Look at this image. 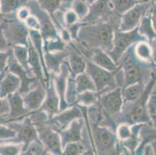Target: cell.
<instances>
[{
    "instance_id": "1",
    "label": "cell",
    "mask_w": 156,
    "mask_h": 155,
    "mask_svg": "<svg viewBox=\"0 0 156 155\" xmlns=\"http://www.w3.org/2000/svg\"><path fill=\"white\" fill-rule=\"evenodd\" d=\"M121 16L116 15L109 21L85 23L81 26L76 42L89 50L100 48L110 53L113 48V37L119 29Z\"/></svg>"
},
{
    "instance_id": "2",
    "label": "cell",
    "mask_w": 156,
    "mask_h": 155,
    "mask_svg": "<svg viewBox=\"0 0 156 155\" xmlns=\"http://www.w3.org/2000/svg\"><path fill=\"white\" fill-rule=\"evenodd\" d=\"M134 44L126 51L118 63L124 77L123 88L136 83L147 85L156 68L154 63L143 62L139 59L134 54Z\"/></svg>"
},
{
    "instance_id": "3",
    "label": "cell",
    "mask_w": 156,
    "mask_h": 155,
    "mask_svg": "<svg viewBox=\"0 0 156 155\" xmlns=\"http://www.w3.org/2000/svg\"><path fill=\"white\" fill-rule=\"evenodd\" d=\"M156 85V68L153 72L150 82L146 85L144 92L140 97L133 102H124L121 114L117 121L118 126L120 123H126L133 125L136 123H148L151 124V119L147 114V102L150 94Z\"/></svg>"
},
{
    "instance_id": "4",
    "label": "cell",
    "mask_w": 156,
    "mask_h": 155,
    "mask_svg": "<svg viewBox=\"0 0 156 155\" xmlns=\"http://www.w3.org/2000/svg\"><path fill=\"white\" fill-rule=\"evenodd\" d=\"M95 154H123L116 131L98 123H89Z\"/></svg>"
},
{
    "instance_id": "5",
    "label": "cell",
    "mask_w": 156,
    "mask_h": 155,
    "mask_svg": "<svg viewBox=\"0 0 156 155\" xmlns=\"http://www.w3.org/2000/svg\"><path fill=\"white\" fill-rule=\"evenodd\" d=\"M1 33L12 47L29 45L30 30L24 22L18 19L16 12L1 15Z\"/></svg>"
},
{
    "instance_id": "6",
    "label": "cell",
    "mask_w": 156,
    "mask_h": 155,
    "mask_svg": "<svg viewBox=\"0 0 156 155\" xmlns=\"http://www.w3.org/2000/svg\"><path fill=\"white\" fill-rule=\"evenodd\" d=\"M29 6L33 14H34L39 19L41 33L44 41V45L52 41L61 40L60 34L56 25L54 23L51 16L46 10H44L37 0H28L26 3Z\"/></svg>"
},
{
    "instance_id": "7",
    "label": "cell",
    "mask_w": 156,
    "mask_h": 155,
    "mask_svg": "<svg viewBox=\"0 0 156 155\" xmlns=\"http://www.w3.org/2000/svg\"><path fill=\"white\" fill-rule=\"evenodd\" d=\"M147 41L144 37L140 34L138 27L130 31H121L119 29L116 30L113 37V48L109 55L118 65L120 60L126 51L137 42Z\"/></svg>"
},
{
    "instance_id": "8",
    "label": "cell",
    "mask_w": 156,
    "mask_h": 155,
    "mask_svg": "<svg viewBox=\"0 0 156 155\" xmlns=\"http://www.w3.org/2000/svg\"><path fill=\"white\" fill-rule=\"evenodd\" d=\"M86 72L94 82L97 91H110L119 87L116 80L115 72H110L93 63L86 58Z\"/></svg>"
},
{
    "instance_id": "9",
    "label": "cell",
    "mask_w": 156,
    "mask_h": 155,
    "mask_svg": "<svg viewBox=\"0 0 156 155\" xmlns=\"http://www.w3.org/2000/svg\"><path fill=\"white\" fill-rule=\"evenodd\" d=\"M37 129L39 139L44 145L49 154L62 155L63 147L60 133L55 131L48 121L35 125Z\"/></svg>"
},
{
    "instance_id": "10",
    "label": "cell",
    "mask_w": 156,
    "mask_h": 155,
    "mask_svg": "<svg viewBox=\"0 0 156 155\" xmlns=\"http://www.w3.org/2000/svg\"><path fill=\"white\" fill-rule=\"evenodd\" d=\"M5 125L11 126L15 129L17 132V137L12 141L15 143H21L23 145V153L27 149L29 145L34 140H39V134H38L37 129L36 126L28 116L21 121L11 122V123H5ZM23 154V153H22Z\"/></svg>"
},
{
    "instance_id": "11",
    "label": "cell",
    "mask_w": 156,
    "mask_h": 155,
    "mask_svg": "<svg viewBox=\"0 0 156 155\" xmlns=\"http://www.w3.org/2000/svg\"><path fill=\"white\" fill-rule=\"evenodd\" d=\"M151 1L140 2L132 9L121 15L119 30L121 31H130L138 26L141 19L149 9Z\"/></svg>"
},
{
    "instance_id": "12",
    "label": "cell",
    "mask_w": 156,
    "mask_h": 155,
    "mask_svg": "<svg viewBox=\"0 0 156 155\" xmlns=\"http://www.w3.org/2000/svg\"><path fill=\"white\" fill-rule=\"evenodd\" d=\"M116 15L110 0H96L90 4L89 14L82 22L89 24L109 21Z\"/></svg>"
},
{
    "instance_id": "13",
    "label": "cell",
    "mask_w": 156,
    "mask_h": 155,
    "mask_svg": "<svg viewBox=\"0 0 156 155\" xmlns=\"http://www.w3.org/2000/svg\"><path fill=\"white\" fill-rule=\"evenodd\" d=\"M83 117V111L80 106L74 105L56 114L51 119H48V123L55 131L60 133L76 119Z\"/></svg>"
},
{
    "instance_id": "14",
    "label": "cell",
    "mask_w": 156,
    "mask_h": 155,
    "mask_svg": "<svg viewBox=\"0 0 156 155\" xmlns=\"http://www.w3.org/2000/svg\"><path fill=\"white\" fill-rule=\"evenodd\" d=\"M8 72H12L17 76H19V78L20 79L21 87L20 89L19 92L22 96L29 92L33 87H34L40 81L38 80L37 78L34 75L32 72L25 69L16 61L15 56H14L13 52H12L10 58H9Z\"/></svg>"
},
{
    "instance_id": "15",
    "label": "cell",
    "mask_w": 156,
    "mask_h": 155,
    "mask_svg": "<svg viewBox=\"0 0 156 155\" xmlns=\"http://www.w3.org/2000/svg\"><path fill=\"white\" fill-rule=\"evenodd\" d=\"M10 103V113L5 119H1V123H11V122L21 121L27 117L31 112H30L24 105L23 96L19 91L7 96Z\"/></svg>"
},
{
    "instance_id": "16",
    "label": "cell",
    "mask_w": 156,
    "mask_h": 155,
    "mask_svg": "<svg viewBox=\"0 0 156 155\" xmlns=\"http://www.w3.org/2000/svg\"><path fill=\"white\" fill-rule=\"evenodd\" d=\"M46 95V86L43 82L39 81L34 87L22 96L24 105L30 112L38 110L41 107Z\"/></svg>"
},
{
    "instance_id": "17",
    "label": "cell",
    "mask_w": 156,
    "mask_h": 155,
    "mask_svg": "<svg viewBox=\"0 0 156 155\" xmlns=\"http://www.w3.org/2000/svg\"><path fill=\"white\" fill-rule=\"evenodd\" d=\"M85 118L76 119L67 128L61 131L60 136L62 142V147L72 142H81L84 140L85 129H86Z\"/></svg>"
},
{
    "instance_id": "18",
    "label": "cell",
    "mask_w": 156,
    "mask_h": 155,
    "mask_svg": "<svg viewBox=\"0 0 156 155\" xmlns=\"http://www.w3.org/2000/svg\"><path fill=\"white\" fill-rule=\"evenodd\" d=\"M70 75L71 72L70 68H69V62H68V60H66L62 64V68H61V72L58 74H57V75H51L52 77V79H53L56 90L58 93L59 97H60V112L70 107L66 102V100H65V93H66V89H67L68 80H69Z\"/></svg>"
},
{
    "instance_id": "19",
    "label": "cell",
    "mask_w": 156,
    "mask_h": 155,
    "mask_svg": "<svg viewBox=\"0 0 156 155\" xmlns=\"http://www.w3.org/2000/svg\"><path fill=\"white\" fill-rule=\"evenodd\" d=\"M46 89V97H45L43 104H42L41 107L39 109V110L44 112L48 116L49 119H50L60 112L61 105L60 97H59L58 93L57 92L55 82H54V80L51 76V80L50 82H49V85L47 86Z\"/></svg>"
},
{
    "instance_id": "20",
    "label": "cell",
    "mask_w": 156,
    "mask_h": 155,
    "mask_svg": "<svg viewBox=\"0 0 156 155\" xmlns=\"http://www.w3.org/2000/svg\"><path fill=\"white\" fill-rule=\"evenodd\" d=\"M69 52L68 62L70 68L71 75L76 78L79 74L86 72V59L84 55L79 51L73 41L68 44L66 47Z\"/></svg>"
},
{
    "instance_id": "21",
    "label": "cell",
    "mask_w": 156,
    "mask_h": 155,
    "mask_svg": "<svg viewBox=\"0 0 156 155\" xmlns=\"http://www.w3.org/2000/svg\"><path fill=\"white\" fill-rule=\"evenodd\" d=\"M69 52L67 48L64 51H44V60L48 72L51 75H57L61 72L64 62L68 60Z\"/></svg>"
},
{
    "instance_id": "22",
    "label": "cell",
    "mask_w": 156,
    "mask_h": 155,
    "mask_svg": "<svg viewBox=\"0 0 156 155\" xmlns=\"http://www.w3.org/2000/svg\"><path fill=\"white\" fill-rule=\"evenodd\" d=\"M91 55L88 59L91 60L98 66L104 68L110 72H116L119 68V65L113 60L107 52L100 48L92 49Z\"/></svg>"
},
{
    "instance_id": "23",
    "label": "cell",
    "mask_w": 156,
    "mask_h": 155,
    "mask_svg": "<svg viewBox=\"0 0 156 155\" xmlns=\"http://www.w3.org/2000/svg\"><path fill=\"white\" fill-rule=\"evenodd\" d=\"M21 87V80L16 75L8 72L1 78L0 82V98L7 97L18 92Z\"/></svg>"
},
{
    "instance_id": "24",
    "label": "cell",
    "mask_w": 156,
    "mask_h": 155,
    "mask_svg": "<svg viewBox=\"0 0 156 155\" xmlns=\"http://www.w3.org/2000/svg\"><path fill=\"white\" fill-rule=\"evenodd\" d=\"M29 65L31 72L37 78L38 80L43 82L45 85L44 73L42 65L41 58L38 54L37 51L35 48L34 45L33 44L32 41L29 37ZM46 86V85H45Z\"/></svg>"
},
{
    "instance_id": "25",
    "label": "cell",
    "mask_w": 156,
    "mask_h": 155,
    "mask_svg": "<svg viewBox=\"0 0 156 155\" xmlns=\"http://www.w3.org/2000/svg\"><path fill=\"white\" fill-rule=\"evenodd\" d=\"M140 144L135 150V155H141L142 149L144 145L149 143L152 140H156V127L151 124L144 123L140 132Z\"/></svg>"
},
{
    "instance_id": "26",
    "label": "cell",
    "mask_w": 156,
    "mask_h": 155,
    "mask_svg": "<svg viewBox=\"0 0 156 155\" xmlns=\"http://www.w3.org/2000/svg\"><path fill=\"white\" fill-rule=\"evenodd\" d=\"M137 27H138V31L140 34L144 37L146 40L148 41V43L151 42L154 37H156V32L153 27L149 9L147 13L143 16Z\"/></svg>"
},
{
    "instance_id": "27",
    "label": "cell",
    "mask_w": 156,
    "mask_h": 155,
    "mask_svg": "<svg viewBox=\"0 0 156 155\" xmlns=\"http://www.w3.org/2000/svg\"><path fill=\"white\" fill-rule=\"evenodd\" d=\"M134 54L141 61L149 63H154L152 58V49L147 41L137 42L134 46Z\"/></svg>"
},
{
    "instance_id": "28",
    "label": "cell",
    "mask_w": 156,
    "mask_h": 155,
    "mask_svg": "<svg viewBox=\"0 0 156 155\" xmlns=\"http://www.w3.org/2000/svg\"><path fill=\"white\" fill-rule=\"evenodd\" d=\"M146 85L144 84H133L122 89V95L124 102H133L138 99L144 92Z\"/></svg>"
},
{
    "instance_id": "29",
    "label": "cell",
    "mask_w": 156,
    "mask_h": 155,
    "mask_svg": "<svg viewBox=\"0 0 156 155\" xmlns=\"http://www.w3.org/2000/svg\"><path fill=\"white\" fill-rule=\"evenodd\" d=\"M75 80H76V90L79 94L87 91H97L93 80L86 72L76 75Z\"/></svg>"
},
{
    "instance_id": "30",
    "label": "cell",
    "mask_w": 156,
    "mask_h": 155,
    "mask_svg": "<svg viewBox=\"0 0 156 155\" xmlns=\"http://www.w3.org/2000/svg\"><path fill=\"white\" fill-rule=\"evenodd\" d=\"M106 92L107 91H87L79 94L76 100V105L89 107L96 104L102 94Z\"/></svg>"
},
{
    "instance_id": "31",
    "label": "cell",
    "mask_w": 156,
    "mask_h": 155,
    "mask_svg": "<svg viewBox=\"0 0 156 155\" xmlns=\"http://www.w3.org/2000/svg\"><path fill=\"white\" fill-rule=\"evenodd\" d=\"M16 59L25 69L30 71L29 65V45H15L12 46Z\"/></svg>"
},
{
    "instance_id": "32",
    "label": "cell",
    "mask_w": 156,
    "mask_h": 155,
    "mask_svg": "<svg viewBox=\"0 0 156 155\" xmlns=\"http://www.w3.org/2000/svg\"><path fill=\"white\" fill-rule=\"evenodd\" d=\"M28 0H0L1 15H8L17 12L20 8L26 5Z\"/></svg>"
},
{
    "instance_id": "33",
    "label": "cell",
    "mask_w": 156,
    "mask_h": 155,
    "mask_svg": "<svg viewBox=\"0 0 156 155\" xmlns=\"http://www.w3.org/2000/svg\"><path fill=\"white\" fill-rule=\"evenodd\" d=\"M91 154L88 147L83 142H72L63 147L62 155H81Z\"/></svg>"
},
{
    "instance_id": "34",
    "label": "cell",
    "mask_w": 156,
    "mask_h": 155,
    "mask_svg": "<svg viewBox=\"0 0 156 155\" xmlns=\"http://www.w3.org/2000/svg\"><path fill=\"white\" fill-rule=\"evenodd\" d=\"M90 4L88 0H73L71 3V9L77 14L79 20L83 21L89 14Z\"/></svg>"
},
{
    "instance_id": "35",
    "label": "cell",
    "mask_w": 156,
    "mask_h": 155,
    "mask_svg": "<svg viewBox=\"0 0 156 155\" xmlns=\"http://www.w3.org/2000/svg\"><path fill=\"white\" fill-rule=\"evenodd\" d=\"M39 2L40 5L46 10L50 16H54L57 11L62 9L64 2H72L73 0H37Z\"/></svg>"
},
{
    "instance_id": "36",
    "label": "cell",
    "mask_w": 156,
    "mask_h": 155,
    "mask_svg": "<svg viewBox=\"0 0 156 155\" xmlns=\"http://www.w3.org/2000/svg\"><path fill=\"white\" fill-rule=\"evenodd\" d=\"M23 145L15 142H1L0 154L1 155H22Z\"/></svg>"
},
{
    "instance_id": "37",
    "label": "cell",
    "mask_w": 156,
    "mask_h": 155,
    "mask_svg": "<svg viewBox=\"0 0 156 155\" xmlns=\"http://www.w3.org/2000/svg\"><path fill=\"white\" fill-rule=\"evenodd\" d=\"M79 93L76 90V85L75 77L70 75L68 80L67 89H66V93H65V100L69 106H72L76 105V100Z\"/></svg>"
},
{
    "instance_id": "38",
    "label": "cell",
    "mask_w": 156,
    "mask_h": 155,
    "mask_svg": "<svg viewBox=\"0 0 156 155\" xmlns=\"http://www.w3.org/2000/svg\"><path fill=\"white\" fill-rule=\"evenodd\" d=\"M110 2L114 12L121 16L132 9L139 2H137V0H110Z\"/></svg>"
},
{
    "instance_id": "39",
    "label": "cell",
    "mask_w": 156,
    "mask_h": 155,
    "mask_svg": "<svg viewBox=\"0 0 156 155\" xmlns=\"http://www.w3.org/2000/svg\"><path fill=\"white\" fill-rule=\"evenodd\" d=\"M147 114L151 119V125L156 127V85L150 94L147 102Z\"/></svg>"
},
{
    "instance_id": "40",
    "label": "cell",
    "mask_w": 156,
    "mask_h": 155,
    "mask_svg": "<svg viewBox=\"0 0 156 155\" xmlns=\"http://www.w3.org/2000/svg\"><path fill=\"white\" fill-rule=\"evenodd\" d=\"M49 154L41 140L33 141L22 155H45Z\"/></svg>"
},
{
    "instance_id": "41",
    "label": "cell",
    "mask_w": 156,
    "mask_h": 155,
    "mask_svg": "<svg viewBox=\"0 0 156 155\" xmlns=\"http://www.w3.org/2000/svg\"><path fill=\"white\" fill-rule=\"evenodd\" d=\"M116 133L120 143L127 140L131 137L133 134L132 125L126 123H122L117 126Z\"/></svg>"
},
{
    "instance_id": "42",
    "label": "cell",
    "mask_w": 156,
    "mask_h": 155,
    "mask_svg": "<svg viewBox=\"0 0 156 155\" xmlns=\"http://www.w3.org/2000/svg\"><path fill=\"white\" fill-rule=\"evenodd\" d=\"M17 137V132L8 125L1 123L0 126V139L1 142L12 141Z\"/></svg>"
},
{
    "instance_id": "43",
    "label": "cell",
    "mask_w": 156,
    "mask_h": 155,
    "mask_svg": "<svg viewBox=\"0 0 156 155\" xmlns=\"http://www.w3.org/2000/svg\"><path fill=\"white\" fill-rule=\"evenodd\" d=\"M13 52L12 47L5 51H1L0 54V76L3 77L8 72L9 58Z\"/></svg>"
},
{
    "instance_id": "44",
    "label": "cell",
    "mask_w": 156,
    "mask_h": 155,
    "mask_svg": "<svg viewBox=\"0 0 156 155\" xmlns=\"http://www.w3.org/2000/svg\"><path fill=\"white\" fill-rule=\"evenodd\" d=\"M80 22L77 14L69 8L67 9H64L63 13V23L65 28H69L75 24Z\"/></svg>"
},
{
    "instance_id": "45",
    "label": "cell",
    "mask_w": 156,
    "mask_h": 155,
    "mask_svg": "<svg viewBox=\"0 0 156 155\" xmlns=\"http://www.w3.org/2000/svg\"><path fill=\"white\" fill-rule=\"evenodd\" d=\"M10 113V103L8 97L0 98V120L4 119L9 115Z\"/></svg>"
},
{
    "instance_id": "46",
    "label": "cell",
    "mask_w": 156,
    "mask_h": 155,
    "mask_svg": "<svg viewBox=\"0 0 156 155\" xmlns=\"http://www.w3.org/2000/svg\"><path fill=\"white\" fill-rule=\"evenodd\" d=\"M24 23L26 24L27 26L29 28V30H39L41 29V25H40L39 19L37 17L31 12L30 15L24 21Z\"/></svg>"
},
{
    "instance_id": "47",
    "label": "cell",
    "mask_w": 156,
    "mask_h": 155,
    "mask_svg": "<svg viewBox=\"0 0 156 155\" xmlns=\"http://www.w3.org/2000/svg\"><path fill=\"white\" fill-rule=\"evenodd\" d=\"M30 14V9L29 6L27 5H23V6H22L21 8H20L17 10V12H16V16H17L18 19H19L20 20L23 21V22H24V21L26 20L27 18Z\"/></svg>"
},
{
    "instance_id": "48",
    "label": "cell",
    "mask_w": 156,
    "mask_h": 155,
    "mask_svg": "<svg viewBox=\"0 0 156 155\" xmlns=\"http://www.w3.org/2000/svg\"><path fill=\"white\" fill-rule=\"evenodd\" d=\"M149 12L151 14V22H152L153 27H154V30L156 32V3L151 2V6L149 9Z\"/></svg>"
},
{
    "instance_id": "49",
    "label": "cell",
    "mask_w": 156,
    "mask_h": 155,
    "mask_svg": "<svg viewBox=\"0 0 156 155\" xmlns=\"http://www.w3.org/2000/svg\"><path fill=\"white\" fill-rule=\"evenodd\" d=\"M149 44L151 47V49H152L153 62L156 65V37H154Z\"/></svg>"
},
{
    "instance_id": "50",
    "label": "cell",
    "mask_w": 156,
    "mask_h": 155,
    "mask_svg": "<svg viewBox=\"0 0 156 155\" xmlns=\"http://www.w3.org/2000/svg\"><path fill=\"white\" fill-rule=\"evenodd\" d=\"M150 144L152 147L153 149V152H154V155H156V140H152V141L150 142Z\"/></svg>"
},
{
    "instance_id": "51",
    "label": "cell",
    "mask_w": 156,
    "mask_h": 155,
    "mask_svg": "<svg viewBox=\"0 0 156 155\" xmlns=\"http://www.w3.org/2000/svg\"><path fill=\"white\" fill-rule=\"evenodd\" d=\"M146 1H151V0H137V2H146Z\"/></svg>"
},
{
    "instance_id": "52",
    "label": "cell",
    "mask_w": 156,
    "mask_h": 155,
    "mask_svg": "<svg viewBox=\"0 0 156 155\" xmlns=\"http://www.w3.org/2000/svg\"><path fill=\"white\" fill-rule=\"evenodd\" d=\"M88 1H89V2H90V3H92V2H94V1H96V0H88Z\"/></svg>"
},
{
    "instance_id": "53",
    "label": "cell",
    "mask_w": 156,
    "mask_h": 155,
    "mask_svg": "<svg viewBox=\"0 0 156 155\" xmlns=\"http://www.w3.org/2000/svg\"><path fill=\"white\" fill-rule=\"evenodd\" d=\"M151 2H154V3H156V0H151Z\"/></svg>"
},
{
    "instance_id": "54",
    "label": "cell",
    "mask_w": 156,
    "mask_h": 155,
    "mask_svg": "<svg viewBox=\"0 0 156 155\" xmlns=\"http://www.w3.org/2000/svg\"></svg>"
}]
</instances>
